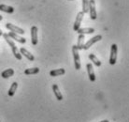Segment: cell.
Masks as SVG:
<instances>
[{
	"label": "cell",
	"mask_w": 129,
	"mask_h": 122,
	"mask_svg": "<svg viewBox=\"0 0 129 122\" xmlns=\"http://www.w3.org/2000/svg\"><path fill=\"white\" fill-rule=\"evenodd\" d=\"M3 38L5 39V40L7 42V43L10 45V48H11V51H12V54L13 55L15 56V57L18 59V60H22V58H23V55L20 54L19 50H18V48H17V46L15 45V43H14V42L12 40V39L10 38V36L8 35V33H3Z\"/></svg>",
	"instance_id": "obj_1"
},
{
	"label": "cell",
	"mask_w": 129,
	"mask_h": 122,
	"mask_svg": "<svg viewBox=\"0 0 129 122\" xmlns=\"http://www.w3.org/2000/svg\"><path fill=\"white\" fill-rule=\"evenodd\" d=\"M72 54H73V58H74L75 69H76L77 71H79V70H81V64L80 55H79V49L77 48L76 45H73V47H72Z\"/></svg>",
	"instance_id": "obj_2"
},
{
	"label": "cell",
	"mask_w": 129,
	"mask_h": 122,
	"mask_svg": "<svg viewBox=\"0 0 129 122\" xmlns=\"http://www.w3.org/2000/svg\"><path fill=\"white\" fill-rule=\"evenodd\" d=\"M88 12L90 13V18L92 20H95L97 18V13L95 10V1L94 0H89V10Z\"/></svg>",
	"instance_id": "obj_3"
},
{
	"label": "cell",
	"mask_w": 129,
	"mask_h": 122,
	"mask_svg": "<svg viewBox=\"0 0 129 122\" xmlns=\"http://www.w3.org/2000/svg\"><path fill=\"white\" fill-rule=\"evenodd\" d=\"M117 50H118L117 44L113 43V44L111 45V48H110V65H114L115 63H116Z\"/></svg>",
	"instance_id": "obj_4"
},
{
	"label": "cell",
	"mask_w": 129,
	"mask_h": 122,
	"mask_svg": "<svg viewBox=\"0 0 129 122\" xmlns=\"http://www.w3.org/2000/svg\"><path fill=\"white\" fill-rule=\"evenodd\" d=\"M101 39H102V36L101 35H97V36H95V37H94V38H92V39H89L86 43H84L83 47H82V50H88L91 46H93L94 43H96L97 42H99Z\"/></svg>",
	"instance_id": "obj_5"
},
{
	"label": "cell",
	"mask_w": 129,
	"mask_h": 122,
	"mask_svg": "<svg viewBox=\"0 0 129 122\" xmlns=\"http://www.w3.org/2000/svg\"><path fill=\"white\" fill-rule=\"evenodd\" d=\"M6 27L9 29L10 31L16 33V34H18V35H23V34H24V30H23V28H20V27H18V26H14V25H12V24H10V23H7Z\"/></svg>",
	"instance_id": "obj_6"
},
{
	"label": "cell",
	"mask_w": 129,
	"mask_h": 122,
	"mask_svg": "<svg viewBox=\"0 0 129 122\" xmlns=\"http://www.w3.org/2000/svg\"><path fill=\"white\" fill-rule=\"evenodd\" d=\"M38 31L39 29L37 26H32L31 27V42L33 45H37L39 42V38H38Z\"/></svg>",
	"instance_id": "obj_7"
},
{
	"label": "cell",
	"mask_w": 129,
	"mask_h": 122,
	"mask_svg": "<svg viewBox=\"0 0 129 122\" xmlns=\"http://www.w3.org/2000/svg\"><path fill=\"white\" fill-rule=\"evenodd\" d=\"M83 16H84V13L82 12V11L78 13L77 17H76V21H75V24H74V26H73L74 31H77L78 29L81 27V22H82V20H83Z\"/></svg>",
	"instance_id": "obj_8"
},
{
	"label": "cell",
	"mask_w": 129,
	"mask_h": 122,
	"mask_svg": "<svg viewBox=\"0 0 129 122\" xmlns=\"http://www.w3.org/2000/svg\"><path fill=\"white\" fill-rule=\"evenodd\" d=\"M8 35L10 36L11 39H15L16 42H18L19 43H22V44H24L26 42V39H24V38H23V37H21V36H19L18 34H16V33H14V32H9V34Z\"/></svg>",
	"instance_id": "obj_9"
},
{
	"label": "cell",
	"mask_w": 129,
	"mask_h": 122,
	"mask_svg": "<svg viewBox=\"0 0 129 122\" xmlns=\"http://www.w3.org/2000/svg\"><path fill=\"white\" fill-rule=\"evenodd\" d=\"M86 68H87V71H88V76H89V79H90L91 82H94L95 81V74H94V69H93V65L91 63H88L86 65Z\"/></svg>",
	"instance_id": "obj_10"
},
{
	"label": "cell",
	"mask_w": 129,
	"mask_h": 122,
	"mask_svg": "<svg viewBox=\"0 0 129 122\" xmlns=\"http://www.w3.org/2000/svg\"><path fill=\"white\" fill-rule=\"evenodd\" d=\"M20 54L22 55H23V56H25L28 60H30V61L35 60V56H34L29 51H27L25 48H23V47H22V48L20 49Z\"/></svg>",
	"instance_id": "obj_11"
},
{
	"label": "cell",
	"mask_w": 129,
	"mask_h": 122,
	"mask_svg": "<svg viewBox=\"0 0 129 122\" xmlns=\"http://www.w3.org/2000/svg\"><path fill=\"white\" fill-rule=\"evenodd\" d=\"M52 91H53V94H54L55 98L58 100H63V95H62L61 91L59 89V87L57 85H53L52 86Z\"/></svg>",
	"instance_id": "obj_12"
},
{
	"label": "cell",
	"mask_w": 129,
	"mask_h": 122,
	"mask_svg": "<svg viewBox=\"0 0 129 122\" xmlns=\"http://www.w3.org/2000/svg\"><path fill=\"white\" fill-rule=\"evenodd\" d=\"M84 40H85V35L83 34H79V37H78V43H77V48L80 50H82V47L84 45Z\"/></svg>",
	"instance_id": "obj_13"
},
{
	"label": "cell",
	"mask_w": 129,
	"mask_h": 122,
	"mask_svg": "<svg viewBox=\"0 0 129 122\" xmlns=\"http://www.w3.org/2000/svg\"><path fill=\"white\" fill-rule=\"evenodd\" d=\"M76 32H78L79 34H83V35H86V34H93L94 32V29L92 28V27H84V28H80L78 29Z\"/></svg>",
	"instance_id": "obj_14"
},
{
	"label": "cell",
	"mask_w": 129,
	"mask_h": 122,
	"mask_svg": "<svg viewBox=\"0 0 129 122\" xmlns=\"http://www.w3.org/2000/svg\"><path fill=\"white\" fill-rule=\"evenodd\" d=\"M66 73L64 69H57V70H53V71H50V75L52 77H56V76H61Z\"/></svg>",
	"instance_id": "obj_15"
},
{
	"label": "cell",
	"mask_w": 129,
	"mask_h": 122,
	"mask_svg": "<svg viewBox=\"0 0 129 122\" xmlns=\"http://www.w3.org/2000/svg\"><path fill=\"white\" fill-rule=\"evenodd\" d=\"M0 10L1 11H4L6 13H13L14 12V8L10 6H7V5H4V4H1L0 5Z\"/></svg>",
	"instance_id": "obj_16"
},
{
	"label": "cell",
	"mask_w": 129,
	"mask_h": 122,
	"mask_svg": "<svg viewBox=\"0 0 129 122\" xmlns=\"http://www.w3.org/2000/svg\"><path fill=\"white\" fill-rule=\"evenodd\" d=\"M14 75V71L13 69H8L6 71H4L2 73H1V77L4 78V79H7V78H10L11 76Z\"/></svg>",
	"instance_id": "obj_17"
},
{
	"label": "cell",
	"mask_w": 129,
	"mask_h": 122,
	"mask_svg": "<svg viewBox=\"0 0 129 122\" xmlns=\"http://www.w3.org/2000/svg\"><path fill=\"white\" fill-rule=\"evenodd\" d=\"M17 88H18V83H16V82H13L12 85H11V87H10V89H9V91H8L9 96H10V97L14 96V94L16 93Z\"/></svg>",
	"instance_id": "obj_18"
},
{
	"label": "cell",
	"mask_w": 129,
	"mask_h": 122,
	"mask_svg": "<svg viewBox=\"0 0 129 122\" xmlns=\"http://www.w3.org/2000/svg\"><path fill=\"white\" fill-rule=\"evenodd\" d=\"M39 70L38 67H35V68H31V69H26L25 71H24V74L26 75H32V74H37L39 72Z\"/></svg>",
	"instance_id": "obj_19"
},
{
	"label": "cell",
	"mask_w": 129,
	"mask_h": 122,
	"mask_svg": "<svg viewBox=\"0 0 129 122\" xmlns=\"http://www.w3.org/2000/svg\"><path fill=\"white\" fill-rule=\"evenodd\" d=\"M89 58H90V60L92 61L96 67H100V66H101V61H100L94 54H90V55H89Z\"/></svg>",
	"instance_id": "obj_20"
},
{
	"label": "cell",
	"mask_w": 129,
	"mask_h": 122,
	"mask_svg": "<svg viewBox=\"0 0 129 122\" xmlns=\"http://www.w3.org/2000/svg\"><path fill=\"white\" fill-rule=\"evenodd\" d=\"M89 10V0H82V12L85 13L88 12Z\"/></svg>",
	"instance_id": "obj_21"
},
{
	"label": "cell",
	"mask_w": 129,
	"mask_h": 122,
	"mask_svg": "<svg viewBox=\"0 0 129 122\" xmlns=\"http://www.w3.org/2000/svg\"><path fill=\"white\" fill-rule=\"evenodd\" d=\"M100 122H110L108 119H104V120H102V121H100Z\"/></svg>",
	"instance_id": "obj_22"
},
{
	"label": "cell",
	"mask_w": 129,
	"mask_h": 122,
	"mask_svg": "<svg viewBox=\"0 0 129 122\" xmlns=\"http://www.w3.org/2000/svg\"><path fill=\"white\" fill-rule=\"evenodd\" d=\"M3 35V32H2V30H1V29H0V37H1V36Z\"/></svg>",
	"instance_id": "obj_23"
},
{
	"label": "cell",
	"mask_w": 129,
	"mask_h": 122,
	"mask_svg": "<svg viewBox=\"0 0 129 122\" xmlns=\"http://www.w3.org/2000/svg\"><path fill=\"white\" fill-rule=\"evenodd\" d=\"M3 20V16L2 15H0V21H2Z\"/></svg>",
	"instance_id": "obj_24"
}]
</instances>
